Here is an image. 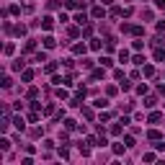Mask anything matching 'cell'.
<instances>
[{
  "label": "cell",
  "mask_w": 165,
  "mask_h": 165,
  "mask_svg": "<svg viewBox=\"0 0 165 165\" xmlns=\"http://www.w3.org/2000/svg\"><path fill=\"white\" fill-rule=\"evenodd\" d=\"M28 121H34V124H36V121H39V111H34V113H28Z\"/></svg>",
  "instance_id": "cell-27"
},
{
  "label": "cell",
  "mask_w": 165,
  "mask_h": 165,
  "mask_svg": "<svg viewBox=\"0 0 165 165\" xmlns=\"http://www.w3.org/2000/svg\"><path fill=\"white\" fill-rule=\"evenodd\" d=\"M103 44H101V41H98V39H90V49H96V52H98V49H101Z\"/></svg>",
  "instance_id": "cell-15"
},
{
  "label": "cell",
  "mask_w": 165,
  "mask_h": 165,
  "mask_svg": "<svg viewBox=\"0 0 165 165\" xmlns=\"http://www.w3.org/2000/svg\"><path fill=\"white\" fill-rule=\"evenodd\" d=\"M34 62H47V54H44V52H39L36 57H34Z\"/></svg>",
  "instance_id": "cell-25"
},
{
  "label": "cell",
  "mask_w": 165,
  "mask_h": 165,
  "mask_svg": "<svg viewBox=\"0 0 165 165\" xmlns=\"http://www.w3.org/2000/svg\"><path fill=\"white\" fill-rule=\"evenodd\" d=\"M23 64H26L23 60H16V62H13V70H23Z\"/></svg>",
  "instance_id": "cell-26"
},
{
  "label": "cell",
  "mask_w": 165,
  "mask_h": 165,
  "mask_svg": "<svg viewBox=\"0 0 165 165\" xmlns=\"http://www.w3.org/2000/svg\"><path fill=\"white\" fill-rule=\"evenodd\" d=\"M163 116H160V113H157V111H152V113H150V124H157V121H160Z\"/></svg>",
  "instance_id": "cell-8"
},
{
  "label": "cell",
  "mask_w": 165,
  "mask_h": 165,
  "mask_svg": "<svg viewBox=\"0 0 165 165\" xmlns=\"http://www.w3.org/2000/svg\"><path fill=\"white\" fill-rule=\"evenodd\" d=\"M90 16H93V18H103V16H106V10H103V5H96V8H93V10H90Z\"/></svg>",
  "instance_id": "cell-1"
},
{
  "label": "cell",
  "mask_w": 165,
  "mask_h": 165,
  "mask_svg": "<svg viewBox=\"0 0 165 165\" xmlns=\"http://www.w3.org/2000/svg\"><path fill=\"white\" fill-rule=\"evenodd\" d=\"M44 70H47V72H57V62H49Z\"/></svg>",
  "instance_id": "cell-24"
},
{
  "label": "cell",
  "mask_w": 165,
  "mask_h": 165,
  "mask_svg": "<svg viewBox=\"0 0 165 165\" xmlns=\"http://www.w3.org/2000/svg\"><path fill=\"white\" fill-rule=\"evenodd\" d=\"M145 77H155V67H152V64H147V67H145Z\"/></svg>",
  "instance_id": "cell-9"
},
{
  "label": "cell",
  "mask_w": 165,
  "mask_h": 165,
  "mask_svg": "<svg viewBox=\"0 0 165 165\" xmlns=\"http://www.w3.org/2000/svg\"><path fill=\"white\" fill-rule=\"evenodd\" d=\"M41 41H44V47H47V49H54V47H57V39H54V36H44Z\"/></svg>",
  "instance_id": "cell-4"
},
{
  "label": "cell",
  "mask_w": 165,
  "mask_h": 165,
  "mask_svg": "<svg viewBox=\"0 0 165 165\" xmlns=\"http://www.w3.org/2000/svg\"><path fill=\"white\" fill-rule=\"evenodd\" d=\"M93 106H98V109H106V106H109V101H106V98H98Z\"/></svg>",
  "instance_id": "cell-14"
},
{
  "label": "cell",
  "mask_w": 165,
  "mask_h": 165,
  "mask_svg": "<svg viewBox=\"0 0 165 165\" xmlns=\"http://www.w3.org/2000/svg\"><path fill=\"white\" fill-rule=\"evenodd\" d=\"M121 124H124V121H119V124H113V126H111V134H121Z\"/></svg>",
  "instance_id": "cell-21"
},
{
  "label": "cell",
  "mask_w": 165,
  "mask_h": 165,
  "mask_svg": "<svg viewBox=\"0 0 165 165\" xmlns=\"http://www.w3.org/2000/svg\"><path fill=\"white\" fill-rule=\"evenodd\" d=\"M21 77L28 83V80H34V72H31V70H23V75H21Z\"/></svg>",
  "instance_id": "cell-16"
},
{
  "label": "cell",
  "mask_w": 165,
  "mask_h": 165,
  "mask_svg": "<svg viewBox=\"0 0 165 165\" xmlns=\"http://www.w3.org/2000/svg\"><path fill=\"white\" fill-rule=\"evenodd\" d=\"M72 52H75V54H85V44H75Z\"/></svg>",
  "instance_id": "cell-11"
},
{
  "label": "cell",
  "mask_w": 165,
  "mask_h": 165,
  "mask_svg": "<svg viewBox=\"0 0 165 165\" xmlns=\"http://www.w3.org/2000/svg\"><path fill=\"white\" fill-rule=\"evenodd\" d=\"M31 137H41V126H34L31 129Z\"/></svg>",
  "instance_id": "cell-29"
},
{
  "label": "cell",
  "mask_w": 165,
  "mask_h": 165,
  "mask_svg": "<svg viewBox=\"0 0 165 165\" xmlns=\"http://www.w3.org/2000/svg\"><path fill=\"white\" fill-rule=\"evenodd\" d=\"M132 28H134V26H129V23H121V31H124V34H132Z\"/></svg>",
  "instance_id": "cell-34"
},
{
  "label": "cell",
  "mask_w": 165,
  "mask_h": 165,
  "mask_svg": "<svg viewBox=\"0 0 165 165\" xmlns=\"http://www.w3.org/2000/svg\"><path fill=\"white\" fill-rule=\"evenodd\" d=\"M129 60V52H126V49H121V52H119V62H126Z\"/></svg>",
  "instance_id": "cell-19"
},
{
  "label": "cell",
  "mask_w": 165,
  "mask_h": 165,
  "mask_svg": "<svg viewBox=\"0 0 165 165\" xmlns=\"http://www.w3.org/2000/svg\"><path fill=\"white\" fill-rule=\"evenodd\" d=\"M0 85H3V88H10L13 80H10V77H3V83H0Z\"/></svg>",
  "instance_id": "cell-32"
},
{
  "label": "cell",
  "mask_w": 165,
  "mask_h": 165,
  "mask_svg": "<svg viewBox=\"0 0 165 165\" xmlns=\"http://www.w3.org/2000/svg\"><path fill=\"white\" fill-rule=\"evenodd\" d=\"M101 64H103V67H111L113 60H111V57H101Z\"/></svg>",
  "instance_id": "cell-20"
},
{
  "label": "cell",
  "mask_w": 165,
  "mask_h": 165,
  "mask_svg": "<svg viewBox=\"0 0 165 165\" xmlns=\"http://www.w3.org/2000/svg\"><path fill=\"white\" fill-rule=\"evenodd\" d=\"M132 34H134V36H142V34H145V28H142V26H134Z\"/></svg>",
  "instance_id": "cell-22"
},
{
  "label": "cell",
  "mask_w": 165,
  "mask_h": 165,
  "mask_svg": "<svg viewBox=\"0 0 165 165\" xmlns=\"http://www.w3.org/2000/svg\"><path fill=\"white\" fill-rule=\"evenodd\" d=\"M124 145L126 147H134V137H124Z\"/></svg>",
  "instance_id": "cell-38"
},
{
  "label": "cell",
  "mask_w": 165,
  "mask_h": 165,
  "mask_svg": "<svg viewBox=\"0 0 165 165\" xmlns=\"http://www.w3.org/2000/svg\"><path fill=\"white\" fill-rule=\"evenodd\" d=\"M60 157H64V160H67V157H70V150H67V147H62V150H60Z\"/></svg>",
  "instance_id": "cell-36"
},
{
  "label": "cell",
  "mask_w": 165,
  "mask_h": 165,
  "mask_svg": "<svg viewBox=\"0 0 165 165\" xmlns=\"http://www.w3.org/2000/svg\"><path fill=\"white\" fill-rule=\"evenodd\" d=\"M49 8H60V0H49Z\"/></svg>",
  "instance_id": "cell-39"
},
{
  "label": "cell",
  "mask_w": 165,
  "mask_h": 165,
  "mask_svg": "<svg viewBox=\"0 0 165 165\" xmlns=\"http://www.w3.org/2000/svg\"><path fill=\"white\" fill-rule=\"evenodd\" d=\"M16 52V44H5V54H13Z\"/></svg>",
  "instance_id": "cell-30"
},
{
  "label": "cell",
  "mask_w": 165,
  "mask_h": 165,
  "mask_svg": "<svg viewBox=\"0 0 165 165\" xmlns=\"http://www.w3.org/2000/svg\"><path fill=\"white\" fill-rule=\"evenodd\" d=\"M16 34H18V36H23V34H26V26L18 23V26H16Z\"/></svg>",
  "instance_id": "cell-33"
},
{
  "label": "cell",
  "mask_w": 165,
  "mask_h": 165,
  "mask_svg": "<svg viewBox=\"0 0 165 165\" xmlns=\"http://www.w3.org/2000/svg\"><path fill=\"white\" fill-rule=\"evenodd\" d=\"M0 150H3V152H8V150H10V142H8V139H0Z\"/></svg>",
  "instance_id": "cell-13"
},
{
  "label": "cell",
  "mask_w": 165,
  "mask_h": 165,
  "mask_svg": "<svg viewBox=\"0 0 165 165\" xmlns=\"http://www.w3.org/2000/svg\"><path fill=\"white\" fill-rule=\"evenodd\" d=\"M34 49H36V41L28 39V41H26V52H34Z\"/></svg>",
  "instance_id": "cell-12"
},
{
  "label": "cell",
  "mask_w": 165,
  "mask_h": 165,
  "mask_svg": "<svg viewBox=\"0 0 165 165\" xmlns=\"http://www.w3.org/2000/svg\"><path fill=\"white\" fill-rule=\"evenodd\" d=\"M41 28H44V31H52V28H54V21L49 18V16H47V18H41Z\"/></svg>",
  "instance_id": "cell-2"
},
{
  "label": "cell",
  "mask_w": 165,
  "mask_h": 165,
  "mask_svg": "<svg viewBox=\"0 0 165 165\" xmlns=\"http://www.w3.org/2000/svg\"><path fill=\"white\" fill-rule=\"evenodd\" d=\"M90 34H93V26L85 23V26H83V36H90Z\"/></svg>",
  "instance_id": "cell-23"
},
{
  "label": "cell",
  "mask_w": 165,
  "mask_h": 165,
  "mask_svg": "<svg viewBox=\"0 0 165 165\" xmlns=\"http://www.w3.org/2000/svg\"><path fill=\"white\" fill-rule=\"evenodd\" d=\"M13 124H16V129H18V132H23V129H26V124H23V119H21V116H16V119H13Z\"/></svg>",
  "instance_id": "cell-6"
},
{
  "label": "cell",
  "mask_w": 165,
  "mask_h": 165,
  "mask_svg": "<svg viewBox=\"0 0 165 165\" xmlns=\"http://www.w3.org/2000/svg\"><path fill=\"white\" fill-rule=\"evenodd\" d=\"M103 75H106V72H103V67H101V70H93V75H90V77H93V80H101Z\"/></svg>",
  "instance_id": "cell-7"
},
{
  "label": "cell",
  "mask_w": 165,
  "mask_h": 165,
  "mask_svg": "<svg viewBox=\"0 0 165 165\" xmlns=\"http://www.w3.org/2000/svg\"><path fill=\"white\" fill-rule=\"evenodd\" d=\"M155 60H165V52H163V49H155Z\"/></svg>",
  "instance_id": "cell-31"
},
{
  "label": "cell",
  "mask_w": 165,
  "mask_h": 165,
  "mask_svg": "<svg viewBox=\"0 0 165 165\" xmlns=\"http://www.w3.org/2000/svg\"><path fill=\"white\" fill-rule=\"evenodd\" d=\"M64 126H67V129H77V124H75L72 119H67V121H64Z\"/></svg>",
  "instance_id": "cell-35"
},
{
  "label": "cell",
  "mask_w": 165,
  "mask_h": 165,
  "mask_svg": "<svg viewBox=\"0 0 165 165\" xmlns=\"http://www.w3.org/2000/svg\"><path fill=\"white\" fill-rule=\"evenodd\" d=\"M75 23H77V26H85V23H88V16H85V13H77V16H75Z\"/></svg>",
  "instance_id": "cell-5"
},
{
  "label": "cell",
  "mask_w": 165,
  "mask_h": 165,
  "mask_svg": "<svg viewBox=\"0 0 165 165\" xmlns=\"http://www.w3.org/2000/svg\"><path fill=\"white\" fill-rule=\"evenodd\" d=\"M64 5H67L70 10H77V8H83V3H80V0H64Z\"/></svg>",
  "instance_id": "cell-3"
},
{
  "label": "cell",
  "mask_w": 165,
  "mask_h": 165,
  "mask_svg": "<svg viewBox=\"0 0 165 165\" xmlns=\"http://www.w3.org/2000/svg\"><path fill=\"white\" fill-rule=\"evenodd\" d=\"M124 147L126 145H119V142H116V145H113V155H121V152H124Z\"/></svg>",
  "instance_id": "cell-18"
},
{
  "label": "cell",
  "mask_w": 165,
  "mask_h": 165,
  "mask_svg": "<svg viewBox=\"0 0 165 165\" xmlns=\"http://www.w3.org/2000/svg\"><path fill=\"white\" fill-rule=\"evenodd\" d=\"M147 137L152 139V142H157V139H160V132H155V129H152V132H147Z\"/></svg>",
  "instance_id": "cell-17"
},
{
  "label": "cell",
  "mask_w": 165,
  "mask_h": 165,
  "mask_svg": "<svg viewBox=\"0 0 165 165\" xmlns=\"http://www.w3.org/2000/svg\"><path fill=\"white\" fill-rule=\"evenodd\" d=\"M83 116L85 119H93V109H83Z\"/></svg>",
  "instance_id": "cell-37"
},
{
  "label": "cell",
  "mask_w": 165,
  "mask_h": 165,
  "mask_svg": "<svg viewBox=\"0 0 165 165\" xmlns=\"http://www.w3.org/2000/svg\"><path fill=\"white\" fill-rule=\"evenodd\" d=\"M67 34H70V36H72V39H75V36H77V34H80V31H77V28H75V26H70V28H67Z\"/></svg>",
  "instance_id": "cell-28"
},
{
  "label": "cell",
  "mask_w": 165,
  "mask_h": 165,
  "mask_svg": "<svg viewBox=\"0 0 165 165\" xmlns=\"http://www.w3.org/2000/svg\"><path fill=\"white\" fill-rule=\"evenodd\" d=\"M155 103H157V98H155V96H147V101H145V106H147V109H152Z\"/></svg>",
  "instance_id": "cell-10"
}]
</instances>
